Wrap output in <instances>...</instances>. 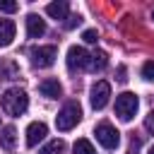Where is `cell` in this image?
<instances>
[{"mask_svg": "<svg viewBox=\"0 0 154 154\" xmlns=\"http://www.w3.org/2000/svg\"><path fill=\"white\" fill-rule=\"evenodd\" d=\"M0 106H2V111H5L7 116L17 118V116H22V113L26 111V106H29V96H26L24 89L12 87V89H7V91L0 96Z\"/></svg>", "mask_w": 154, "mask_h": 154, "instance_id": "6da1fadb", "label": "cell"}, {"mask_svg": "<svg viewBox=\"0 0 154 154\" xmlns=\"http://www.w3.org/2000/svg\"><path fill=\"white\" fill-rule=\"evenodd\" d=\"M38 91H41L46 99H58V96L63 94V87H60L58 79H43V82L38 84Z\"/></svg>", "mask_w": 154, "mask_h": 154, "instance_id": "30bf717a", "label": "cell"}, {"mask_svg": "<svg viewBox=\"0 0 154 154\" xmlns=\"http://www.w3.org/2000/svg\"><path fill=\"white\" fill-rule=\"evenodd\" d=\"M147 154H154V144H152V147H149V152H147Z\"/></svg>", "mask_w": 154, "mask_h": 154, "instance_id": "cb8c5ba5", "label": "cell"}, {"mask_svg": "<svg viewBox=\"0 0 154 154\" xmlns=\"http://www.w3.org/2000/svg\"><path fill=\"white\" fill-rule=\"evenodd\" d=\"M106 65H108V55H106L103 51H94V53H89V70L101 72Z\"/></svg>", "mask_w": 154, "mask_h": 154, "instance_id": "5bb4252c", "label": "cell"}, {"mask_svg": "<svg viewBox=\"0 0 154 154\" xmlns=\"http://www.w3.org/2000/svg\"><path fill=\"white\" fill-rule=\"evenodd\" d=\"M46 14H48V17H53V19H67V14H70V5H67L65 0L51 2V5L46 7Z\"/></svg>", "mask_w": 154, "mask_h": 154, "instance_id": "8fae6325", "label": "cell"}, {"mask_svg": "<svg viewBox=\"0 0 154 154\" xmlns=\"http://www.w3.org/2000/svg\"><path fill=\"white\" fill-rule=\"evenodd\" d=\"M19 77V67L14 60H2L0 63V79H17Z\"/></svg>", "mask_w": 154, "mask_h": 154, "instance_id": "9a60e30c", "label": "cell"}, {"mask_svg": "<svg viewBox=\"0 0 154 154\" xmlns=\"http://www.w3.org/2000/svg\"><path fill=\"white\" fill-rule=\"evenodd\" d=\"M137 106H140V99H137L132 91H123V94H118V99H116V116L128 123V120H132V116L137 113Z\"/></svg>", "mask_w": 154, "mask_h": 154, "instance_id": "3957f363", "label": "cell"}, {"mask_svg": "<svg viewBox=\"0 0 154 154\" xmlns=\"http://www.w3.org/2000/svg\"><path fill=\"white\" fill-rule=\"evenodd\" d=\"M60 152H65V142L63 140H51L38 154H60Z\"/></svg>", "mask_w": 154, "mask_h": 154, "instance_id": "2e32d148", "label": "cell"}, {"mask_svg": "<svg viewBox=\"0 0 154 154\" xmlns=\"http://www.w3.org/2000/svg\"><path fill=\"white\" fill-rule=\"evenodd\" d=\"M125 79H128V77H125V67L120 65V67H118V82H125Z\"/></svg>", "mask_w": 154, "mask_h": 154, "instance_id": "603a6c76", "label": "cell"}, {"mask_svg": "<svg viewBox=\"0 0 154 154\" xmlns=\"http://www.w3.org/2000/svg\"><path fill=\"white\" fill-rule=\"evenodd\" d=\"M29 55H31L34 67H51L58 58V48L55 46H38V48H31Z\"/></svg>", "mask_w": 154, "mask_h": 154, "instance_id": "277c9868", "label": "cell"}, {"mask_svg": "<svg viewBox=\"0 0 154 154\" xmlns=\"http://www.w3.org/2000/svg\"><path fill=\"white\" fill-rule=\"evenodd\" d=\"M82 38H84L87 43H96V41H99V31H96V29H87V31L82 34Z\"/></svg>", "mask_w": 154, "mask_h": 154, "instance_id": "ffe728a7", "label": "cell"}, {"mask_svg": "<svg viewBox=\"0 0 154 154\" xmlns=\"http://www.w3.org/2000/svg\"><path fill=\"white\" fill-rule=\"evenodd\" d=\"M46 34V22L38 14H26V36L29 38H41Z\"/></svg>", "mask_w": 154, "mask_h": 154, "instance_id": "9c48e42d", "label": "cell"}, {"mask_svg": "<svg viewBox=\"0 0 154 154\" xmlns=\"http://www.w3.org/2000/svg\"><path fill=\"white\" fill-rule=\"evenodd\" d=\"M14 22L12 19H0V46H10L14 38Z\"/></svg>", "mask_w": 154, "mask_h": 154, "instance_id": "4fadbf2b", "label": "cell"}, {"mask_svg": "<svg viewBox=\"0 0 154 154\" xmlns=\"http://www.w3.org/2000/svg\"><path fill=\"white\" fill-rule=\"evenodd\" d=\"M152 19H154V12H152Z\"/></svg>", "mask_w": 154, "mask_h": 154, "instance_id": "d4e9b609", "label": "cell"}, {"mask_svg": "<svg viewBox=\"0 0 154 154\" xmlns=\"http://www.w3.org/2000/svg\"><path fill=\"white\" fill-rule=\"evenodd\" d=\"M84 67H89V53L82 46H72L67 51V70L75 72V70H84Z\"/></svg>", "mask_w": 154, "mask_h": 154, "instance_id": "8992f818", "label": "cell"}, {"mask_svg": "<svg viewBox=\"0 0 154 154\" xmlns=\"http://www.w3.org/2000/svg\"><path fill=\"white\" fill-rule=\"evenodd\" d=\"M94 135H96L99 144H101V147H106V149H116V147H118V142H120V132H118L111 123H99V125H96V130H94Z\"/></svg>", "mask_w": 154, "mask_h": 154, "instance_id": "5b68a950", "label": "cell"}, {"mask_svg": "<svg viewBox=\"0 0 154 154\" xmlns=\"http://www.w3.org/2000/svg\"><path fill=\"white\" fill-rule=\"evenodd\" d=\"M72 149H75V154H96V149L91 147L89 140H77Z\"/></svg>", "mask_w": 154, "mask_h": 154, "instance_id": "e0dca14e", "label": "cell"}, {"mask_svg": "<svg viewBox=\"0 0 154 154\" xmlns=\"http://www.w3.org/2000/svg\"><path fill=\"white\" fill-rule=\"evenodd\" d=\"M144 128H147V130H149V132L154 135V111H152V113H149V116L144 118Z\"/></svg>", "mask_w": 154, "mask_h": 154, "instance_id": "7402d4cb", "label": "cell"}, {"mask_svg": "<svg viewBox=\"0 0 154 154\" xmlns=\"http://www.w3.org/2000/svg\"><path fill=\"white\" fill-rule=\"evenodd\" d=\"M48 135V128H46V123H41V120H36V123H29V128H26V147H36L43 137Z\"/></svg>", "mask_w": 154, "mask_h": 154, "instance_id": "ba28073f", "label": "cell"}, {"mask_svg": "<svg viewBox=\"0 0 154 154\" xmlns=\"http://www.w3.org/2000/svg\"><path fill=\"white\" fill-rule=\"evenodd\" d=\"M108 96H111V84L99 79L94 87H91V108L94 111H101L106 103H108Z\"/></svg>", "mask_w": 154, "mask_h": 154, "instance_id": "52a82bcc", "label": "cell"}, {"mask_svg": "<svg viewBox=\"0 0 154 154\" xmlns=\"http://www.w3.org/2000/svg\"><path fill=\"white\" fill-rule=\"evenodd\" d=\"M79 22H82V17H79V14H67V19H65L63 24H65V29H75Z\"/></svg>", "mask_w": 154, "mask_h": 154, "instance_id": "d6986e66", "label": "cell"}, {"mask_svg": "<svg viewBox=\"0 0 154 154\" xmlns=\"http://www.w3.org/2000/svg\"><path fill=\"white\" fill-rule=\"evenodd\" d=\"M17 2H12V0H0V12H17Z\"/></svg>", "mask_w": 154, "mask_h": 154, "instance_id": "44dd1931", "label": "cell"}, {"mask_svg": "<svg viewBox=\"0 0 154 154\" xmlns=\"http://www.w3.org/2000/svg\"><path fill=\"white\" fill-rule=\"evenodd\" d=\"M79 120H82V108H79L77 101H70V103H65V106L60 108V113L55 116V128L65 132V130H72Z\"/></svg>", "mask_w": 154, "mask_h": 154, "instance_id": "7a4b0ae2", "label": "cell"}, {"mask_svg": "<svg viewBox=\"0 0 154 154\" xmlns=\"http://www.w3.org/2000/svg\"><path fill=\"white\" fill-rule=\"evenodd\" d=\"M0 144H2V149H7V152L14 149V144H17V130H14L12 125H5V128L0 130Z\"/></svg>", "mask_w": 154, "mask_h": 154, "instance_id": "7c38bea8", "label": "cell"}, {"mask_svg": "<svg viewBox=\"0 0 154 154\" xmlns=\"http://www.w3.org/2000/svg\"><path fill=\"white\" fill-rule=\"evenodd\" d=\"M142 77L144 79H154V60H147L142 65Z\"/></svg>", "mask_w": 154, "mask_h": 154, "instance_id": "ac0fdd59", "label": "cell"}]
</instances>
